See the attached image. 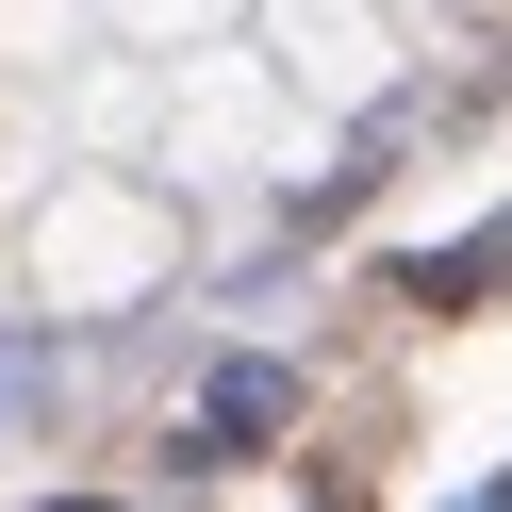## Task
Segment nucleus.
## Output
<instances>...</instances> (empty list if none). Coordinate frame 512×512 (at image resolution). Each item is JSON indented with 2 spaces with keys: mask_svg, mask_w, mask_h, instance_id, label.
Returning <instances> with one entry per match:
<instances>
[{
  "mask_svg": "<svg viewBox=\"0 0 512 512\" xmlns=\"http://www.w3.org/2000/svg\"><path fill=\"white\" fill-rule=\"evenodd\" d=\"M281 413H298V364H265V347H248V364H215V380H199V463H248Z\"/></svg>",
  "mask_w": 512,
  "mask_h": 512,
  "instance_id": "1",
  "label": "nucleus"
},
{
  "mask_svg": "<svg viewBox=\"0 0 512 512\" xmlns=\"http://www.w3.org/2000/svg\"><path fill=\"white\" fill-rule=\"evenodd\" d=\"M512 281V232H479V248H430L413 265V314H463V298H496Z\"/></svg>",
  "mask_w": 512,
  "mask_h": 512,
  "instance_id": "2",
  "label": "nucleus"
},
{
  "mask_svg": "<svg viewBox=\"0 0 512 512\" xmlns=\"http://www.w3.org/2000/svg\"><path fill=\"white\" fill-rule=\"evenodd\" d=\"M463 34H479V50H496V34H512V0H463Z\"/></svg>",
  "mask_w": 512,
  "mask_h": 512,
  "instance_id": "3",
  "label": "nucleus"
},
{
  "mask_svg": "<svg viewBox=\"0 0 512 512\" xmlns=\"http://www.w3.org/2000/svg\"><path fill=\"white\" fill-rule=\"evenodd\" d=\"M50 512H83V496H50Z\"/></svg>",
  "mask_w": 512,
  "mask_h": 512,
  "instance_id": "4",
  "label": "nucleus"
}]
</instances>
